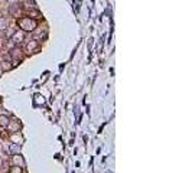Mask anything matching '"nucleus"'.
Wrapping results in <instances>:
<instances>
[{"mask_svg":"<svg viewBox=\"0 0 192 173\" xmlns=\"http://www.w3.org/2000/svg\"><path fill=\"white\" fill-rule=\"evenodd\" d=\"M17 25L20 26V29L23 32H29V30H33L36 28V20L30 19V17H22V19H19Z\"/></svg>","mask_w":192,"mask_h":173,"instance_id":"f257e3e1","label":"nucleus"},{"mask_svg":"<svg viewBox=\"0 0 192 173\" xmlns=\"http://www.w3.org/2000/svg\"><path fill=\"white\" fill-rule=\"evenodd\" d=\"M23 39H25V32H23V30H20V32L17 30V32H15L13 36H12V41L15 43H22L23 42Z\"/></svg>","mask_w":192,"mask_h":173,"instance_id":"f03ea898","label":"nucleus"},{"mask_svg":"<svg viewBox=\"0 0 192 173\" xmlns=\"http://www.w3.org/2000/svg\"><path fill=\"white\" fill-rule=\"evenodd\" d=\"M7 29V19L6 17H0V30Z\"/></svg>","mask_w":192,"mask_h":173,"instance_id":"7ed1b4c3","label":"nucleus"},{"mask_svg":"<svg viewBox=\"0 0 192 173\" xmlns=\"http://www.w3.org/2000/svg\"><path fill=\"white\" fill-rule=\"evenodd\" d=\"M17 9H19V4H12V6H10V9H9V12H10V15H13V16H16V10Z\"/></svg>","mask_w":192,"mask_h":173,"instance_id":"20e7f679","label":"nucleus"},{"mask_svg":"<svg viewBox=\"0 0 192 173\" xmlns=\"http://www.w3.org/2000/svg\"><path fill=\"white\" fill-rule=\"evenodd\" d=\"M36 48H38V42H36V41H32V42L28 45V51H35Z\"/></svg>","mask_w":192,"mask_h":173,"instance_id":"39448f33","label":"nucleus"},{"mask_svg":"<svg viewBox=\"0 0 192 173\" xmlns=\"http://www.w3.org/2000/svg\"><path fill=\"white\" fill-rule=\"evenodd\" d=\"M0 124H2V126H7V124H9L7 117H4V115H2V117H0Z\"/></svg>","mask_w":192,"mask_h":173,"instance_id":"423d86ee","label":"nucleus"},{"mask_svg":"<svg viewBox=\"0 0 192 173\" xmlns=\"http://www.w3.org/2000/svg\"><path fill=\"white\" fill-rule=\"evenodd\" d=\"M9 173H22V169L20 167H12Z\"/></svg>","mask_w":192,"mask_h":173,"instance_id":"0eeeda50","label":"nucleus"},{"mask_svg":"<svg viewBox=\"0 0 192 173\" xmlns=\"http://www.w3.org/2000/svg\"><path fill=\"white\" fill-rule=\"evenodd\" d=\"M15 150H20V147H17V146H15V147H12V152H15Z\"/></svg>","mask_w":192,"mask_h":173,"instance_id":"6e6552de","label":"nucleus"},{"mask_svg":"<svg viewBox=\"0 0 192 173\" xmlns=\"http://www.w3.org/2000/svg\"><path fill=\"white\" fill-rule=\"evenodd\" d=\"M2 163H3V162H2V159H0V167H2Z\"/></svg>","mask_w":192,"mask_h":173,"instance_id":"1a4fd4ad","label":"nucleus"}]
</instances>
